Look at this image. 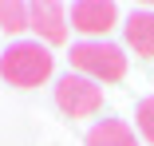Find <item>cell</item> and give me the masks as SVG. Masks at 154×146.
I'll list each match as a JSON object with an SVG mask.
<instances>
[{"label":"cell","instance_id":"7","mask_svg":"<svg viewBox=\"0 0 154 146\" xmlns=\"http://www.w3.org/2000/svg\"><path fill=\"white\" fill-rule=\"evenodd\" d=\"M87 146H138V138L122 119H103L87 130Z\"/></svg>","mask_w":154,"mask_h":146},{"label":"cell","instance_id":"5","mask_svg":"<svg viewBox=\"0 0 154 146\" xmlns=\"http://www.w3.org/2000/svg\"><path fill=\"white\" fill-rule=\"evenodd\" d=\"M119 20V8L111 0H79L71 4V28L83 36H107Z\"/></svg>","mask_w":154,"mask_h":146},{"label":"cell","instance_id":"8","mask_svg":"<svg viewBox=\"0 0 154 146\" xmlns=\"http://www.w3.org/2000/svg\"><path fill=\"white\" fill-rule=\"evenodd\" d=\"M0 28L4 32H24L28 28V4H20V0H0Z\"/></svg>","mask_w":154,"mask_h":146},{"label":"cell","instance_id":"2","mask_svg":"<svg viewBox=\"0 0 154 146\" xmlns=\"http://www.w3.org/2000/svg\"><path fill=\"white\" fill-rule=\"evenodd\" d=\"M71 67L75 75H87L91 83H119L127 75V55H122L119 44H107V40H83V44H71Z\"/></svg>","mask_w":154,"mask_h":146},{"label":"cell","instance_id":"1","mask_svg":"<svg viewBox=\"0 0 154 146\" xmlns=\"http://www.w3.org/2000/svg\"><path fill=\"white\" fill-rule=\"evenodd\" d=\"M51 67H55V55L40 40H16L0 55V75L12 87H24V91L28 87H40L44 79H51Z\"/></svg>","mask_w":154,"mask_h":146},{"label":"cell","instance_id":"6","mask_svg":"<svg viewBox=\"0 0 154 146\" xmlns=\"http://www.w3.org/2000/svg\"><path fill=\"white\" fill-rule=\"evenodd\" d=\"M127 44L134 47V55L154 59V12H146V8L131 12V20H127Z\"/></svg>","mask_w":154,"mask_h":146},{"label":"cell","instance_id":"4","mask_svg":"<svg viewBox=\"0 0 154 146\" xmlns=\"http://www.w3.org/2000/svg\"><path fill=\"white\" fill-rule=\"evenodd\" d=\"M28 28L40 36L44 47H59L67 40V8L55 0H36L28 4Z\"/></svg>","mask_w":154,"mask_h":146},{"label":"cell","instance_id":"3","mask_svg":"<svg viewBox=\"0 0 154 146\" xmlns=\"http://www.w3.org/2000/svg\"><path fill=\"white\" fill-rule=\"evenodd\" d=\"M55 107L63 114H71V119H87V114H95L103 107V87L91 83L87 75L67 71V75H59V83H55Z\"/></svg>","mask_w":154,"mask_h":146},{"label":"cell","instance_id":"9","mask_svg":"<svg viewBox=\"0 0 154 146\" xmlns=\"http://www.w3.org/2000/svg\"><path fill=\"white\" fill-rule=\"evenodd\" d=\"M134 123H138V134H142V138L154 146V95L138 103V111H134Z\"/></svg>","mask_w":154,"mask_h":146}]
</instances>
